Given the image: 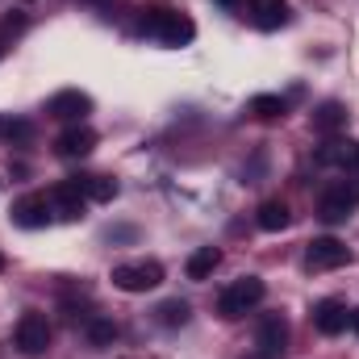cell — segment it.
Listing matches in <instances>:
<instances>
[{"label":"cell","mask_w":359,"mask_h":359,"mask_svg":"<svg viewBox=\"0 0 359 359\" xmlns=\"http://www.w3.org/2000/svg\"><path fill=\"white\" fill-rule=\"evenodd\" d=\"M142 34L159 38L163 46H188L196 38V25L188 13L168 8V4H155V8H142Z\"/></svg>","instance_id":"6da1fadb"},{"label":"cell","mask_w":359,"mask_h":359,"mask_svg":"<svg viewBox=\"0 0 359 359\" xmlns=\"http://www.w3.org/2000/svg\"><path fill=\"white\" fill-rule=\"evenodd\" d=\"M264 297H268V284H264L259 276H243V280H234V284L217 297V313H222L226 322H234V318L251 313Z\"/></svg>","instance_id":"7a4b0ae2"},{"label":"cell","mask_w":359,"mask_h":359,"mask_svg":"<svg viewBox=\"0 0 359 359\" xmlns=\"http://www.w3.org/2000/svg\"><path fill=\"white\" fill-rule=\"evenodd\" d=\"M109 280H113V288H121V292H151V288L163 284V264H155V259L117 264Z\"/></svg>","instance_id":"3957f363"},{"label":"cell","mask_w":359,"mask_h":359,"mask_svg":"<svg viewBox=\"0 0 359 359\" xmlns=\"http://www.w3.org/2000/svg\"><path fill=\"white\" fill-rule=\"evenodd\" d=\"M13 339H17V351H21L25 359L46 355V351H50V322H46V313H38V309L21 313V322H17Z\"/></svg>","instance_id":"277c9868"},{"label":"cell","mask_w":359,"mask_h":359,"mask_svg":"<svg viewBox=\"0 0 359 359\" xmlns=\"http://www.w3.org/2000/svg\"><path fill=\"white\" fill-rule=\"evenodd\" d=\"M359 209V184H330L326 192H322V201H318V217L322 222H330V226H339V222H347L351 213Z\"/></svg>","instance_id":"5b68a950"},{"label":"cell","mask_w":359,"mask_h":359,"mask_svg":"<svg viewBox=\"0 0 359 359\" xmlns=\"http://www.w3.org/2000/svg\"><path fill=\"white\" fill-rule=\"evenodd\" d=\"M313 163L326 168V172H351V168H359V142L334 134V138H326V142L313 151Z\"/></svg>","instance_id":"8992f818"},{"label":"cell","mask_w":359,"mask_h":359,"mask_svg":"<svg viewBox=\"0 0 359 359\" xmlns=\"http://www.w3.org/2000/svg\"><path fill=\"white\" fill-rule=\"evenodd\" d=\"M46 113L59 117V121H67V126H80V121L92 113V96L80 92V88H63V92H55V96L46 100Z\"/></svg>","instance_id":"52a82bcc"},{"label":"cell","mask_w":359,"mask_h":359,"mask_svg":"<svg viewBox=\"0 0 359 359\" xmlns=\"http://www.w3.org/2000/svg\"><path fill=\"white\" fill-rule=\"evenodd\" d=\"M255 347H259V359H280V355H284V347H288V322H284L280 313L259 318Z\"/></svg>","instance_id":"ba28073f"},{"label":"cell","mask_w":359,"mask_h":359,"mask_svg":"<svg viewBox=\"0 0 359 359\" xmlns=\"http://www.w3.org/2000/svg\"><path fill=\"white\" fill-rule=\"evenodd\" d=\"M347 259H351V251H347V243H339V238H313L309 251H305V268L309 271L343 268Z\"/></svg>","instance_id":"9c48e42d"},{"label":"cell","mask_w":359,"mask_h":359,"mask_svg":"<svg viewBox=\"0 0 359 359\" xmlns=\"http://www.w3.org/2000/svg\"><path fill=\"white\" fill-rule=\"evenodd\" d=\"M50 217H55V209H50V196L46 192H29V196H21L13 205V222L21 230H42Z\"/></svg>","instance_id":"30bf717a"},{"label":"cell","mask_w":359,"mask_h":359,"mask_svg":"<svg viewBox=\"0 0 359 359\" xmlns=\"http://www.w3.org/2000/svg\"><path fill=\"white\" fill-rule=\"evenodd\" d=\"M96 151V130H88L84 121L80 126H67L59 138H55V155L59 159H84Z\"/></svg>","instance_id":"8fae6325"},{"label":"cell","mask_w":359,"mask_h":359,"mask_svg":"<svg viewBox=\"0 0 359 359\" xmlns=\"http://www.w3.org/2000/svg\"><path fill=\"white\" fill-rule=\"evenodd\" d=\"M347 318H351V309H347L339 297H326V301L313 305V326H318V334H326V339L343 334V330H347Z\"/></svg>","instance_id":"7c38bea8"},{"label":"cell","mask_w":359,"mask_h":359,"mask_svg":"<svg viewBox=\"0 0 359 359\" xmlns=\"http://www.w3.org/2000/svg\"><path fill=\"white\" fill-rule=\"evenodd\" d=\"M46 196H50V209H55V217H63V222H76V217H84V205H88V201H84V196H80V192H76L67 180H63V184H55Z\"/></svg>","instance_id":"4fadbf2b"},{"label":"cell","mask_w":359,"mask_h":359,"mask_svg":"<svg viewBox=\"0 0 359 359\" xmlns=\"http://www.w3.org/2000/svg\"><path fill=\"white\" fill-rule=\"evenodd\" d=\"M67 184L84 196V201H113L117 196V180H109V176H67Z\"/></svg>","instance_id":"5bb4252c"},{"label":"cell","mask_w":359,"mask_h":359,"mask_svg":"<svg viewBox=\"0 0 359 359\" xmlns=\"http://www.w3.org/2000/svg\"><path fill=\"white\" fill-rule=\"evenodd\" d=\"M313 130L326 134V138H334L339 130H347V104H339V100L318 104V109H313Z\"/></svg>","instance_id":"9a60e30c"},{"label":"cell","mask_w":359,"mask_h":359,"mask_svg":"<svg viewBox=\"0 0 359 359\" xmlns=\"http://www.w3.org/2000/svg\"><path fill=\"white\" fill-rule=\"evenodd\" d=\"M251 21L259 29H280L288 21V0H251Z\"/></svg>","instance_id":"2e32d148"},{"label":"cell","mask_w":359,"mask_h":359,"mask_svg":"<svg viewBox=\"0 0 359 359\" xmlns=\"http://www.w3.org/2000/svg\"><path fill=\"white\" fill-rule=\"evenodd\" d=\"M217 264H222V251L217 247H196L188 255V280H209L217 271Z\"/></svg>","instance_id":"e0dca14e"},{"label":"cell","mask_w":359,"mask_h":359,"mask_svg":"<svg viewBox=\"0 0 359 359\" xmlns=\"http://www.w3.org/2000/svg\"><path fill=\"white\" fill-rule=\"evenodd\" d=\"M255 222H259V230H268V234H276V230H284L288 222H292V213H288V205L284 201H264L259 205V213H255Z\"/></svg>","instance_id":"ac0fdd59"},{"label":"cell","mask_w":359,"mask_h":359,"mask_svg":"<svg viewBox=\"0 0 359 359\" xmlns=\"http://www.w3.org/2000/svg\"><path fill=\"white\" fill-rule=\"evenodd\" d=\"M188 318H192V305H188V301H180V297L163 301V305L155 309V322H159V326H168V330H176V326H188Z\"/></svg>","instance_id":"d6986e66"},{"label":"cell","mask_w":359,"mask_h":359,"mask_svg":"<svg viewBox=\"0 0 359 359\" xmlns=\"http://www.w3.org/2000/svg\"><path fill=\"white\" fill-rule=\"evenodd\" d=\"M84 334H88L92 347H113V343H117V326H113L109 318H88V322H84Z\"/></svg>","instance_id":"ffe728a7"},{"label":"cell","mask_w":359,"mask_h":359,"mask_svg":"<svg viewBox=\"0 0 359 359\" xmlns=\"http://www.w3.org/2000/svg\"><path fill=\"white\" fill-rule=\"evenodd\" d=\"M251 113L259 121H276V117H284V100L280 96H251Z\"/></svg>","instance_id":"44dd1931"},{"label":"cell","mask_w":359,"mask_h":359,"mask_svg":"<svg viewBox=\"0 0 359 359\" xmlns=\"http://www.w3.org/2000/svg\"><path fill=\"white\" fill-rule=\"evenodd\" d=\"M347 326H351V330L359 334V309H351V318H347Z\"/></svg>","instance_id":"7402d4cb"},{"label":"cell","mask_w":359,"mask_h":359,"mask_svg":"<svg viewBox=\"0 0 359 359\" xmlns=\"http://www.w3.org/2000/svg\"><path fill=\"white\" fill-rule=\"evenodd\" d=\"M217 4H222V8H238L243 0H217Z\"/></svg>","instance_id":"603a6c76"},{"label":"cell","mask_w":359,"mask_h":359,"mask_svg":"<svg viewBox=\"0 0 359 359\" xmlns=\"http://www.w3.org/2000/svg\"><path fill=\"white\" fill-rule=\"evenodd\" d=\"M0 271H4V255H0Z\"/></svg>","instance_id":"cb8c5ba5"},{"label":"cell","mask_w":359,"mask_h":359,"mask_svg":"<svg viewBox=\"0 0 359 359\" xmlns=\"http://www.w3.org/2000/svg\"><path fill=\"white\" fill-rule=\"evenodd\" d=\"M88 4H104V0H88Z\"/></svg>","instance_id":"d4e9b609"}]
</instances>
